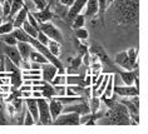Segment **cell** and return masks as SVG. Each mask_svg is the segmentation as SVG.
<instances>
[{"label":"cell","instance_id":"1","mask_svg":"<svg viewBox=\"0 0 148 134\" xmlns=\"http://www.w3.org/2000/svg\"><path fill=\"white\" fill-rule=\"evenodd\" d=\"M108 9L117 23L123 25H136L138 23L139 0H113Z\"/></svg>","mask_w":148,"mask_h":134},{"label":"cell","instance_id":"2","mask_svg":"<svg viewBox=\"0 0 148 134\" xmlns=\"http://www.w3.org/2000/svg\"><path fill=\"white\" fill-rule=\"evenodd\" d=\"M107 103L108 110L103 113L102 118H99L97 123L102 125H128L131 124V117L127 107L123 103L113 102V98L103 99Z\"/></svg>","mask_w":148,"mask_h":134},{"label":"cell","instance_id":"3","mask_svg":"<svg viewBox=\"0 0 148 134\" xmlns=\"http://www.w3.org/2000/svg\"><path fill=\"white\" fill-rule=\"evenodd\" d=\"M116 64L124 70L138 69V54H137V49L136 48H131V49L117 54Z\"/></svg>","mask_w":148,"mask_h":134},{"label":"cell","instance_id":"4","mask_svg":"<svg viewBox=\"0 0 148 134\" xmlns=\"http://www.w3.org/2000/svg\"><path fill=\"white\" fill-rule=\"evenodd\" d=\"M36 105H38V123L43 125L51 124V117L48 105V99L38 98L36 99Z\"/></svg>","mask_w":148,"mask_h":134},{"label":"cell","instance_id":"5","mask_svg":"<svg viewBox=\"0 0 148 134\" xmlns=\"http://www.w3.org/2000/svg\"><path fill=\"white\" fill-rule=\"evenodd\" d=\"M80 115L73 111H66V113H60L57 118L51 122L53 125H78L79 124Z\"/></svg>","mask_w":148,"mask_h":134},{"label":"cell","instance_id":"6","mask_svg":"<svg viewBox=\"0 0 148 134\" xmlns=\"http://www.w3.org/2000/svg\"><path fill=\"white\" fill-rule=\"evenodd\" d=\"M39 30L43 31L49 39L55 40V42H58L60 44L63 43V35H62L60 30H59V29L55 27L53 23H50V21H47V23H40L39 24Z\"/></svg>","mask_w":148,"mask_h":134},{"label":"cell","instance_id":"7","mask_svg":"<svg viewBox=\"0 0 148 134\" xmlns=\"http://www.w3.org/2000/svg\"><path fill=\"white\" fill-rule=\"evenodd\" d=\"M114 94L122 98H131L134 95H139V88L136 85H117L114 84Z\"/></svg>","mask_w":148,"mask_h":134},{"label":"cell","instance_id":"8","mask_svg":"<svg viewBox=\"0 0 148 134\" xmlns=\"http://www.w3.org/2000/svg\"><path fill=\"white\" fill-rule=\"evenodd\" d=\"M1 50H3V54H4L6 58H9L10 60H12L14 64H16L18 66H19L20 63L23 62L16 45H6V44L1 43Z\"/></svg>","mask_w":148,"mask_h":134},{"label":"cell","instance_id":"9","mask_svg":"<svg viewBox=\"0 0 148 134\" xmlns=\"http://www.w3.org/2000/svg\"><path fill=\"white\" fill-rule=\"evenodd\" d=\"M58 73V68L55 65H53L51 63H44L40 66V75H42V79L47 83H50L51 79L55 77V74Z\"/></svg>","mask_w":148,"mask_h":134},{"label":"cell","instance_id":"10","mask_svg":"<svg viewBox=\"0 0 148 134\" xmlns=\"http://www.w3.org/2000/svg\"><path fill=\"white\" fill-rule=\"evenodd\" d=\"M48 105H49L50 117H51V122H53L54 119L63 111V108H64V105H63V104L57 99V96H53V98L48 99Z\"/></svg>","mask_w":148,"mask_h":134},{"label":"cell","instance_id":"11","mask_svg":"<svg viewBox=\"0 0 148 134\" xmlns=\"http://www.w3.org/2000/svg\"><path fill=\"white\" fill-rule=\"evenodd\" d=\"M87 4V0H74V3L69 6V12H68V19L73 20L78 14L83 12L84 6Z\"/></svg>","mask_w":148,"mask_h":134},{"label":"cell","instance_id":"12","mask_svg":"<svg viewBox=\"0 0 148 134\" xmlns=\"http://www.w3.org/2000/svg\"><path fill=\"white\" fill-rule=\"evenodd\" d=\"M121 75V79L125 85H134L136 79L138 78V69L133 70H123V72L118 73Z\"/></svg>","mask_w":148,"mask_h":134},{"label":"cell","instance_id":"13","mask_svg":"<svg viewBox=\"0 0 148 134\" xmlns=\"http://www.w3.org/2000/svg\"><path fill=\"white\" fill-rule=\"evenodd\" d=\"M33 16L36 19V21L40 24V23H47V21H50L53 19V13H51V10L49 9V6H47V8H44L42 10H36L35 13H32Z\"/></svg>","mask_w":148,"mask_h":134},{"label":"cell","instance_id":"14","mask_svg":"<svg viewBox=\"0 0 148 134\" xmlns=\"http://www.w3.org/2000/svg\"><path fill=\"white\" fill-rule=\"evenodd\" d=\"M28 13H29V9L28 6L24 4V6L21 8L19 12H18L15 15H14V20H13V25L14 28H20L21 24L27 20V16H28Z\"/></svg>","mask_w":148,"mask_h":134},{"label":"cell","instance_id":"15","mask_svg":"<svg viewBox=\"0 0 148 134\" xmlns=\"http://www.w3.org/2000/svg\"><path fill=\"white\" fill-rule=\"evenodd\" d=\"M84 18H92L98 14V1L97 0H87V4L84 6Z\"/></svg>","mask_w":148,"mask_h":134},{"label":"cell","instance_id":"16","mask_svg":"<svg viewBox=\"0 0 148 134\" xmlns=\"http://www.w3.org/2000/svg\"><path fill=\"white\" fill-rule=\"evenodd\" d=\"M113 89H114V75H113V74H109V75H108V81H107V85H106L104 90H103V93H102L101 98L102 99H110V98H113V95H114Z\"/></svg>","mask_w":148,"mask_h":134},{"label":"cell","instance_id":"17","mask_svg":"<svg viewBox=\"0 0 148 134\" xmlns=\"http://www.w3.org/2000/svg\"><path fill=\"white\" fill-rule=\"evenodd\" d=\"M16 48L19 50V54L23 60H29V55H30L32 50L34 49L29 43H25V42H18L16 43Z\"/></svg>","mask_w":148,"mask_h":134},{"label":"cell","instance_id":"18","mask_svg":"<svg viewBox=\"0 0 148 134\" xmlns=\"http://www.w3.org/2000/svg\"><path fill=\"white\" fill-rule=\"evenodd\" d=\"M10 74V88L12 89H19V87L23 83V78H21V72H13Z\"/></svg>","mask_w":148,"mask_h":134},{"label":"cell","instance_id":"19","mask_svg":"<svg viewBox=\"0 0 148 134\" xmlns=\"http://www.w3.org/2000/svg\"><path fill=\"white\" fill-rule=\"evenodd\" d=\"M23 6H24V0H13L12 4H10V12H9L8 19L13 18Z\"/></svg>","mask_w":148,"mask_h":134},{"label":"cell","instance_id":"20","mask_svg":"<svg viewBox=\"0 0 148 134\" xmlns=\"http://www.w3.org/2000/svg\"><path fill=\"white\" fill-rule=\"evenodd\" d=\"M29 60L30 62H35V63H39V64H44V63H48V59L44 57V55L40 53V51L33 49L30 55H29Z\"/></svg>","mask_w":148,"mask_h":134},{"label":"cell","instance_id":"21","mask_svg":"<svg viewBox=\"0 0 148 134\" xmlns=\"http://www.w3.org/2000/svg\"><path fill=\"white\" fill-rule=\"evenodd\" d=\"M42 96L45 99H50L53 98V96H55L57 94H55V90H54V87L51 85L50 83H45L43 85V89H42Z\"/></svg>","mask_w":148,"mask_h":134},{"label":"cell","instance_id":"22","mask_svg":"<svg viewBox=\"0 0 148 134\" xmlns=\"http://www.w3.org/2000/svg\"><path fill=\"white\" fill-rule=\"evenodd\" d=\"M60 45H62L60 43L55 42V40H51V39H49V42L47 44L49 51L53 55H55V57H59V55H60Z\"/></svg>","mask_w":148,"mask_h":134},{"label":"cell","instance_id":"23","mask_svg":"<svg viewBox=\"0 0 148 134\" xmlns=\"http://www.w3.org/2000/svg\"><path fill=\"white\" fill-rule=\"evenodd\" d=\"M23 30L27 33V34L29 36H32V38H36V34H38V31L39 30H36V29L34 27H32L30 24H29V21L28 20H25L23 24H21V27H20Z\"/></svg>","mask_w":148,"mask_h":134},{"label":"cell","instance_id":"24","mask_svg":"<svg viewBox=\"0 0 148 134\" xmlns=\"http://www.w3.org/2000/svg\"><path fill=\"white\" fill-rule=\"evenodd\" d=\"M84 24H86V18H84V15L82 13L78 14L74 19L72 20V27L73 29H79V28H83Z\"/></svg>","mask_w":148,"mask_h":134},{"label":"cell","instance_id":"25","mask_svg":"<svg viewBox=\"0 0 148 134\" xmlns=\"http://www.w3.org/2000/svg\"><path fill=\"white\" fill-rule=\"evenodd\" d=\"M51 85H66V74H55L50 81Z\"/></svg>","mask_w":148,"mask_h":134},{"label":"cell","instance_id":"26","mask_svg":"<svg viewBox=\"0 0 148 134\" xmlns=\"http://www.w3.org/2000/svg\"><path fill=\"white\" fill-rule=\"evenodd\" d=\"M4 69H5V72H8V73H13V72H18V70H20L19 66H18L16 64H14V63L6 57L4 59Z\"/></svg>","mask_w":148,"mask_h":134},{"label":"cell","instance_id":"27","mask_svg":"<svg viewBox=\"0 0 148 134\" xmlns=\"http://www.w3.org/2000/svg\"><path fill=\"white\" fill-rule=\"evenodd\" d=\"M13 29H14L13 21L9 20V21H6V23H1V24H0V36L12 33Z\"/></svg>","mask_w":148,"mask_h":134},{"label":"cell","instance_id":"28","mask_svg":"<svg viewBox=\"0 0 148 134\" xmlns=\"http://www.w3.org/2000/svg\"><path fill=\"white\" fill-rule=\"evenodd\" d=\"M1 43L6 44V45H16L18 40L15 39V36H14L12 33H9V34L1 35Z\"/></svg>","mask_w":148,"mask_h":134},{"label":"cell","instance_id":"29","mask_svg":"<svg viewBox=\"0 0 148 134\" xmlns=\"http://www.w3.org/2000/svg\"><path fill=\"white\" fill-rule=\"evenodd\" d=\"M75 36L80 40H87L88 36H89V33L86 28H79V29H75Z\"/></svg>","mask_w":148,"mask_h":134},{"label":"cell","instance_id":"30","mask_svg":"<svg viewBox=\"0 0 148 134\" xmlns=\"http://www.w3.org/2000/svg\"><path fill=\"white\" fill-rule=\"evenodd\" d=\"M97 1H98V14L101 15L102 20H103V15L106 14L107 8H108V5H107V0H97Z\"/></svg>","mask_w":148,"mask_h":134},{"label":"cell","instance_id":"31","mask_svg":"<svg viewBox=\"0 0 148 134\" xmlns=\"http://www.w3.org/2000/svg\"><path fill=\"white\" fill-rule=\"evenodd\" d=\"M108 75H109V74H106L104 78H103V80H102V83L99 84V87L97 89V93H95V95H97L98 98H101L102 93H103V90H104V88H106V85H107V81H108Z\"/></svg>","mask_w":148,"mask_h":134},{"label":"cell","instance_id":"32","mask_svg":"<svg viewBox=\"0 0 148 134\" xmlns=\"http://www.w3.org/2000/svg\"><path fill=\"white\" fill-rule=\"evenodd\" d=\"M23 124H24V125H33V124H35V120H34V118H33V115H32L30 113H29L28 110L25 111V114H24Z\"/></svg>","mask_w":148,"mask_h":134},{"label":"cell","instance_id":"33","mask_svg":"<svg viewBox=\"0 0 148 134\" xmlns=\"http://www.w3.org/2000/svg\"><path fill=\"white\" fill-rule=\"evenodd\" d=\"M30 1L34 4L36 10H42V9H44V8H47L48 6L47 0H30Z\"/></svg>","mask_w":148,"mask_h":134},{"label":"cell","instance_id":"34","mask_svg":"<svg viewBox=\"0 0 148 134\" xmlns=\"http://www.w3.org/2000/svg\"><path fill=\"white\" fill-rule=\"evenodd\" d=\"M35 39L38 40L39 43H42L43 45H47L48 42H49V38H48V36H47L45 34H44L43 31H40V30L38 31V34H36V38H35Z\"/></svg>","mask_w":148,"mask_h":134},{"label":"cell","instance_id":"35","mask_svg":"<svg viewBox=\"0 0 148 134\" xmlns=\"http://www.w3.org/2000/svg\"><path fill=\"white\" fill-rule=\"evenodd\" d=\"M54 87V90H55V96H63L65 95V89H66V85H53Z\"/></svg>","mask_w":148,"mask_h":134},{"label":"cell","instance_id":"36","mask_svg":"<svg viewBox=\"0 0 148 134\" xmlns=\"http://www.w3.org/2000/svg\"><path fill=\"white\" fill-rule=\"evenodd\" d=\"M27 20L29 21V24L32 25V27H34L36 30H39V23L36 21V19L34 16H33V14L32 13H28V16H27Z\"/></svg>","mask_w":148,"mask_h":134},{"label":"cell","instance_id":"37","mask_svg":"<svg viewBox=\"0 0 148 134\" xmlns=\"http://www.w3.org/2000/svg\"><path fill=\"white\" fill-rule=\"evenodd\" d=\"M10 90H12V88H10L9 84L6 85H0V95H8Z\"/></svg>","mask_w":148,"mask_h":134},{"label":"cell","instance_id":"38","mask_svg":"<svg viewBox=\"0 0 148 134\" xmlns=\"http://www.w3.org/2000/svg\"><path fill=\"white\" fill-rule=\"evenodd\" d=\"M1 8H3V14H4V16L8 18L9 12H10V4L8 1H5V0H4V3L1 4Z\"/></svg>","mask_w":148,"mask_h":134},{"label":"cell","instance_id":"39","mask_svg":"<svg viewBox=\"0 0 148 134\" xmlns=\"http://www.w3.org/2000/svg\"><path fill=\"white\" fill-rule=\"evenodd\" d=\"M29 62H30V60H29ZM40 66H42V64H39V63L30 62V69H34V70H40Z\"/></svg>","mask_w":148,"mask_h":134},{"label":"cell","instance_id":"40","mask_svg":"<svg viewBox=\"0 0 148 134\" xmlns=\"http://www.w3.org/2000/svg\"><path fill=\"white\" fill-rule=\"evenodd\" d=\"M59 1H60V4H63L64 6H68L69 8V6L74 3V0H59Z\"/></svg>","mask_w":148,"mask_h":134},{"label":"cell","instance_id":"41","mask_svg":"<svg viewBox=\"0 0 148 134\" xmlns=\"http://www.w3.org/2000/svg\"><path fill=\"white\" fill-rule=\"evenodd\" d=\"M112 3H113V0H107V5H110V4H112ZM107 9H108V8H107Z\"/></svg>","mask_w":148,"mask_h":134},{"label":"cell","instance_id":"42","mask_svg":"<svg viewBox=\"0 0 148 134\" xmlns=\"http://www.w3.org/2000/svg\"><path fill=\"white\" fill-rule=\"evenodd\" d=\"M5 1H8L9 4H12V1H13V0H5Z\"/></svg>","mask_w":148,"mask_h":134},{"label":"cell","instance_id":"43","mask_svg":"<svg viewBox=\"0 0 148 134\" xmlns=\"http://www.w3.org/2000/svg\"><path fill=\"white\" fill-rule=\"evenodd\" d=\"M3 23V19H1V16H0V24H1Z\"/></svg>","mask_w":148,"mask_h":134}]
</instances>
